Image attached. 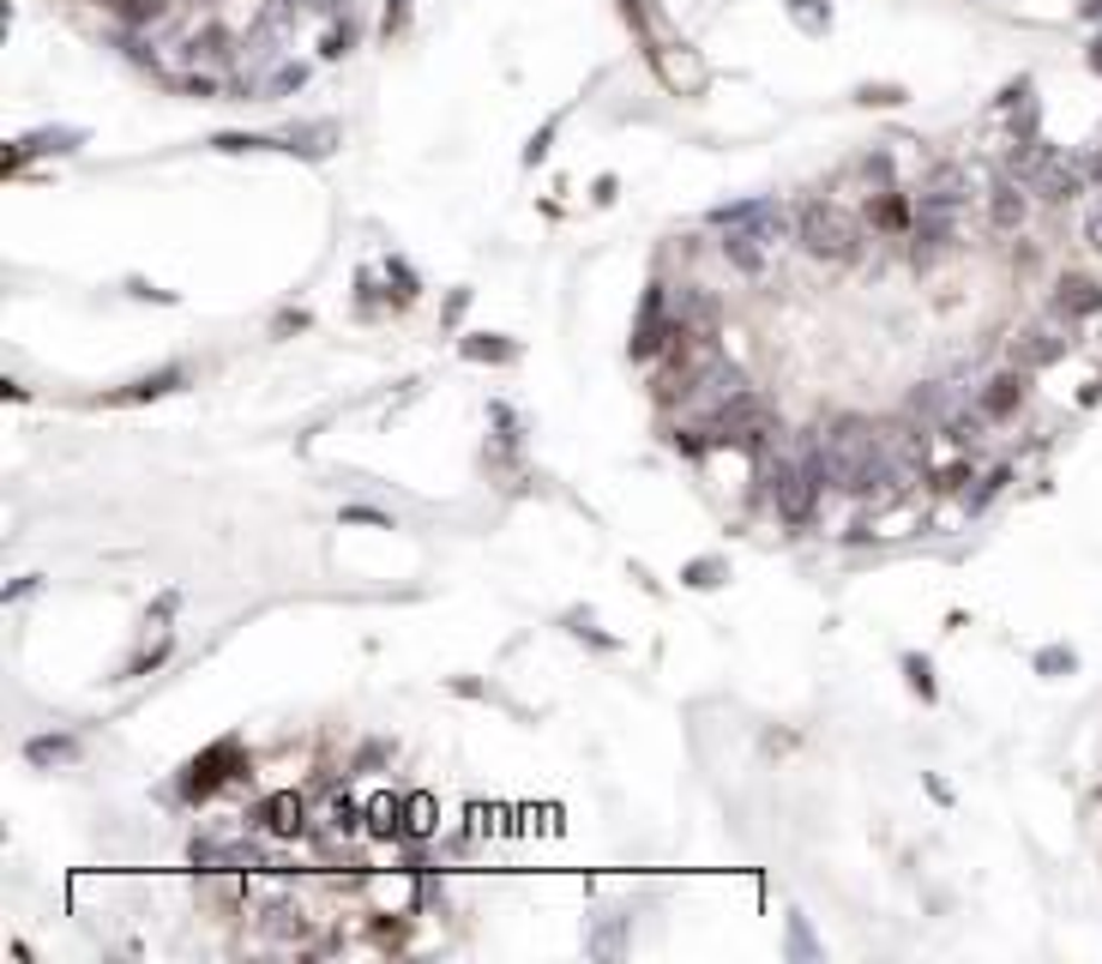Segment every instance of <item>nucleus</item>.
<instances>
[{
	"mask_svg": "<svg viewBox=\"0 0 1102 964\" xmlns=\"http://www.w3.org/2000/svg\"><path fill=\"white\" fill-rule=\"evenodd\" d=\"M380 272H386V284H392V308H410L416 295H422V277H416L404 260H386Z\"/></svg>",
	"mask_w": 1102,
	"mask_h": 964,
	"instance_id": "nucleus-34",
	"label": "nucleus"
},
{
	"mask_svg": "<svg viewBox=\"0 0 1102 964\" xmlns=\"http://www.w3.org/2000/svg\"><path fill=\"white\" fill-rule=\"evenodd\" d=\"M856 103H868V109L880 103V109H891V103H904V91H898V85H861Z\"/></svg>",
	"mask_w": 1102,
	"mask_h": 964,
	"instance_id": "nucleus-41",
	"label": "nucleus"
},
{
	"mask_svg": "<svg viewBox=\"0 0 1102 964\" xmlns=\"http://www.w3.org/2000/svg\"><path fill=\"white\" fill-rule=\"evenodd\" d=\"M783 12L796 19L801 37H826L831 31V7H826V0H783Z\"/></svg>",
	"mask_w": 1102,
	"mask_h": 964,
	"instance_id": "nucleus-29",
	"label": "nucleus"
},
{
	"mask_svg": "<svg viewBox=\"0 0 1102 964\" xmlns=\"http://www.w3.org/2000/svg\"><path fill=\"white\" fill-rule=\"evenodd\" d=\"M796 247L826 265H856L868 247V217H856L850 199H838V193H813L796 205Z\"/></svg>",
	"mask_w": 1102,
	"mask_h": 964,
	"instance_id": "nucleus-1",
	"label": "nucleus"
},
{
	"mask_svg": "<svg viewBox=\"0 0 1102 964\" xmlns=\"http://www.w3.org/2000/svg\"><path fill=\"white\" fill-rule=\"evenodd\" d=\"M362 42V25L350 19V12H338V19H325V37H320V61H344V55Z\"/></svg>",
	"mask_w": 1102,
	"mask_h": 964,
	"instance_id": "nucleus-25",
	"label": "nucleus"
},
{
	"mask_svg": "<svg viewBox=\"0 0 1102 964\" xmlns=\"http://www.w3.org/2000/svg\"><path fill=\"white\" fill-rule=\"evenodd\" d=\"M386 760H398V741H362V748H355V771H374Z\"/></svg>",
	"mask_w": 1102,
	"mask_h": 964,
	"instance_id": "nucleus-38",
	"label": "nucleus"
},
{
	"mask_svg": "<svg viewBox=\"0 0 1102 964\" xmlns=\"http://www.w3.org/2000/svg\"><path fill=\"white\" fill-rule=\"evenodd\" d=\"M193 374L182 362H169V368H157V374H139L133 386H121V392H109L103 405H152V398H169V392H182Z\"/></svg>",
	"mask_w": 1102,
	"mask_h": 964,
	"instance_id": "nucleus-17",
	"label": "nucleus"
},
{
	"mask_svg": "<svg viewBox=\"0 0 1102 964\" xmlns=\"http://www.w3.org/2000/svg\"><path fill=\"white\" fill-rule=\"evenodd\" d=\"M1024 187H1031L1042 205H1072L1079 193H1091V175H1084V157H1066L1042 139V157H1036V169H1031Z\"/></svg>",
	"mask_w": 1102,
	"mask_h": 964,
	"instance_id": "nucleus-6",
	"label": "nucleus"
},
{
	"mask_svg": "<svg viewBox=\"0 0 1102 964\" xmlns=\"http://www.w3.org/2000/svg\"><path fill=\"white\" fill-rule=\"evenodd\" d=\"M718 254H723L729 272L765 277V272H771V254H778V242H765L759 230H718Z\"/></svg>",
	"mask_w": 1102,
	"mask_h": 964,
	"instance_id": "nucleus-11",
	"label": "nucleus"
},
{
	"mask_svg": "<svg viewBox=\"0 0 1102 964\" xmlns=\"http://www.w3.org/2000/svg\"><path fill=\"white\" fill-rule=\"evenodd\" d=\"M308 85V67L295 61V55H284L272 72H265V85H260V97H284V91H302Z\"/></svg>",
	"mask_w": 1102,
	"mask_h": 964,
	"instance_id": "nucleus-32",
	"label": "nucleus"
},
{
	"mask_svg": "<svg viewBox=\"0 0 1102 964\" xmlns=\"http://www.w3.org/2000/svg\"><path fill=\"white\" fill-rule=\"evenodd\" d=\"M789 958H796V964L826 958V946L813 941V928H808V916H801V911H789Z\"/></svg>",
	"mask_w": 1102,
	"mask_h": 964,
	"instance_id": "nucleus-33",
	"label": "nucleus"
},
{
	"mask_svg": "<svg viewBox=\"0 0 1102 964\" xmlns=\"http://www.w3.org/2000/svg\"><path fill=\"white\" fill-rule=\"evenodd\" d=\"M277 139H284L290 157H314V163H320V157H332L338 127H332V121H302V127H284Z\"/></svg>",
	"mask_w": 1102,
	"mask_h": 964,
	"instance_id": "nucleus-19",
	"label": "nucleus"
},
{
	"mask_svg": "<svg viewBox=\"0 0 1102 964\" xmlns=\"http://www.w3.org/2000/svg\"><path fill=\"white\" fill-rule=\"evenodd\" d=\"M235 778H247V760H242V741L223 736V741H212V748L199 753V760H187V771H182V802H193V808L212 802L223 783H235Z\"/></svg>",
	"mask_w": 1102,
	"mask_h": 964,
	"instance_id": "nucleus-4",
	"label": "nucleus"
},
{
	"mask_svg": "<svg viewBox=\"0 0 1102 964\" xmlns=\"http://www.w3.org/2000/svg\"><path fill=\"white\" fill-rule=\"evenodd\" d=\"M465 308H470V290H452V295H446V325L465 320Z\"/></svg>",
	"mask_w": 1102,
	"mask_h": 964,
	"instance_id": "nucleus-45",
	"label": "nucleus"
},
{
	"mask_svg": "<svg viewBox=\"0 0 1102 964\" xmlns=\"http://www.w3.org/2000/svg\"><path fill=\"white\" fill-rule=\"evenodd\" d=\"M1024 398H1031V368H1001V374H988L976 386V405H982V417L988 422H1006V417H1018L1024 410Z\"/></svg>",
	"mask_w": 1102,
	"mask_h": 964,
	"instance_id": "nucleus-10",
	"label": "nucleus"
},
{
	"mask_svg": "<svg viewBox=\"0 0 1102 964\" xmlns=\"http://www.w3.org/2000/svg\"><path fill=\"white\" fill-rule=\"evenodd\" d=\"M627 923H633V916H608V923L591 934V953H597V958H621V953H627Z\"/></svg>",
	"mask_w": 1102,
	"mask_h": 964,
	"instance_id": "nucleus-36",
	"label": "nucleus"
},
{
	"mask_svg": "<svg viewBox=\"0 0 1102 964\" xmlns=\"http://www.w3.org/2000/svg\"><path fill=\"white\" fill-rule=\"evenodd\" d=\"M868 230L874 235H904V242H910V230H916V193H904V187L874 193V199H868Z\"/></svg>",
	"mask_w": 1102,
	"mask_h": 964,
	"instance_id": "nucleus-14",
	"label": "nucleus"
},
{
	"mask_svg": "<svg viewBox=\"0 0 1102 964\" xmlns=\"http://www.w3.org/2000/svg\"><path fill=\"white\" fill-rule=\"evenodd\" d=\"M1031 670H1036V675H1049V681H1061V675L1079 670V651H1072V645H1042L1036 658H1031Z\"/></svg>",
	"mask_w": 1102,
	"mask_h": 964,
	"instance_id": "nucleus-35",
	"label": "nucleus"
},
{
	"mask_svg": "<svg viewBox=\"0 0 1102 964\" xmlns=\"http://www.w3.org/2000/svg\"><path fill=\"white\" fill-rule=\"evenodd\" d=\"M410 31V0H386V19H380V37H404Z\"/></svg>",
	"mask_w": 1102,
	"mask_h": 964,
	"instance_id": "nucleus-39",
	"label": "nucleus"
},
{
	"mask_svg": "<svg viewBox=\"0 0 1102 964\" xmlns=\"http://www.w3.org/2000/svg\"><path fill=\"white\" fill-rule=\"evenodd\" d=\"M458 356H465V362L506 368V362H518V344H513V338H500V332H470V338H458Z\"/></svg>",
	"mask_w": 1102,
	"mask_h": 964,
	"instance_id": "nucleus-23",
	"label": "nucleus"
},
{
	"mask_svg": "<svg viewBox=\"0 0 1102 964\" xmlns=\"http://www.w3.org/2000/svg\"><path fill=\"white\" fill-rule=\"evenodd\" d=\"M874 447H880V422L874 417H831L826 428H819V452H826V483L831 495H850L856 470L874 458Z\"/></svg>",
	"mask_w": 1102,
	"mask_h": 964,
	"instance_id": "nucleus-2",
	"label": "nucleus"
},
{
	"mask_svg": "<svg viewBox=\"0 0 1102 964\" xmlns=\"http://www.w3.org/2000/svg\"><path fill=\"white\" fill-rule=\"evenodd\" d=\"M344 525H374V530H392V518L380 507H344Z\"/></svg>",
	"mask_w": 1102,
	"mask_h": 964,
	"instance_id": "nucleus-43",
	"label": "nucleus"
},
{
	"mask_svg": "<svg viewBox=\"0 0 1102 964\" xmlns=\"http://www.w3.org/2000/svg\"><path fill=\"white\" fill-rule=\"evenodd\" d=\"M560 627H567L573 640H591L597 651H621V640H608V633H597V615H591V610H567V615H560Z\"/></svg>",
	"mask_w": 1102,
	"mask_h": 964,
	"instance_id": "nucleus-37",
	"label": "nucleus"
},
{
	"mask_svg": "<svg viewBox=\"0 0 1102 964\" xmlns=\"http://www.w3.org/2000/svg\"><path fill=\"white\" fill-rule=\"evenodd\" d=\"M687 332V325L675 320V302H669V284H651L645 302H638V325H633V362H663V350L675 344V338Z\"/></svg>",
	"mask_w": 1102,
	"mask_h": 964,
	"instance_id": "nucleus-5",
	"label": "nucleus"
},
{
	"mask_svg": "<svg viewBox=\"0 0 1102 964\" xmlns=\"http://www.w3.org/2000/svg\"><path fill=\"white\" fill-rule=\"evenodd\" d=\"M1012 483V465H994V470H982V477H976V488H971V495H964V513H988L994 507V495H1001V488Z\"/></svg>",
	"mask_w": 1102,
	"mask_h": 964,
	"instance_id": "nucleus-30",
	"label": "nucleus"
},
{
	"mask_svg": "<svg viewBox=\"0 0 1102 964\" xmlns=\"http://www.w3.org/2000/svg\"><path fill=\"white\" fill-rule=\"evenodd\" d=\"M916 193H934V199H964V205H971V169H964V163H934V169L921 175Z\"/></svg>",
	"mask_w": 1102,
	"mask_h": 964,
	"instance_id": "nucleus-22",
	"label": "nucleus"
},
{
	"mask_svg": "<svg viewBox=\"0 0 1102 964\" xmlns=\"http://www.w3.org/2000/svg\"><path fill=\"white\" fill-rule=\"evenodd\" d=\"M362 832L368 838H404V796H374L362 808Z\"/></svg>",
	"mask_w": 1102,
	"mask_h": 964,
	"instance_id": "nucleus-20",
	"label": "nucleus"
},
{
	"mask_svg": "<svg viewBox=\"0 0 1102 964\" xmlns=\"http://www.w3.org/2000/svg\"><path fill=\"white\" fill-rule=\"evenodd\" d=\"M711 230H759L765 242H789L796 235V205H783L778 193H753V199H729L705 212Z\"/></svg>",
	"mask_w": 1102,
	"mask_h": 964,
	"instance_id": "nucleus-3",
	"label": "nucleus"
},
{
	"mask_svg": "<svg viewBox=\"0 0 1102 964\" xmlns=\"http://www.w3.org/2000/svg\"><path fill=\"white\" fill-rule=\"evenodd\" d=\"M1049 308H1054L1061 320H1072V325H1079V320H1096V314H1102V284H1096V277H1084V272H1066L1061 284H1054Z\"/></svg>",
	"mask_w": 1102,
	"mask_h": 964,
	"instance_id": "nucleus-13",
	"label": "nucleus"
},
{
	"mask_svg": "<svg viewBox=\"0 0 1102 964\" xmlns=\"http://www.w3.org/2000/svg\"><path fill=\"white\" fill-rule=\"evenodd\" d=\"M452 693H465V700H482L488 688H482V681H470V675H458V681H452Z\"/></svg>",
	"mask_w": 1102,
	"mask_h": 964,
	"instance_id": "nucleus-47",
	"label": "nucleus"
},
{
	"mask_svg": "<svg viewBox=\"0 0 1102 964\" xmlns=\"http://www.w3.org/2000/svg\"><path fill=\"white\" fill-rule=\"evenodd\" d=\"M971 405H976V386L964 380V374H952V380H928V386H916L904 410H910L916 422L940 428V422H952L958 410H971Z\"/></svg>",
	"mask_w": 1102,
	"mask_h": 964,
	"instance_id": "nucleus-8",
	"label": "nucleus"
},
{
	"mask_svg": "<svg viewBox=\"0 0 1102 964\" xmlns=\"http://www.w3.org/2000/svg\"><path fill=\"white\" fill-rule=\"evenodd\" d=\"M79 753H85V741L72 736V730H55V736H31V741H25V766H37V771L79 766Z\"/></svg>",
	"mask_w": 1102,
	"mask_h": 964,
	"instance_id": "nucleus-18",
	"label": "nucleus"
},
{
	"mask_svg": "<svg viewBox=\"0 0 1102 964\" xmlns=\"http://www.w3.org/2000/svg\"><path fill=\"white\" fill-rule=\"evenodd\" d=\"M971 483H976L971 452H958V458H946V465H934V470H928V488H934V495H952V500L971 495Z\"/></svg>",
	"mask_w": 1102,
	"mask_h": 964,
	"instance_id": "nucleus-24",
	"label": "nucleus"
},
{
	"mask_svg": "<svg viewBox=\"0 0 1102 964\" xmlns=\"http://www.w3.org/2000/svg\"><path fill=\"white\" fill-rule=\"evenodd\" d=\"M127 295H139V302H163V308H175V302H182L175 290H157V284H145V277H127Z\"/></svg>",
	"mask_w": 1102,
	"mask_h": 964,
	"instance_id": "nucleus-40",
	"label": "nucleus"
},
{
	"mask_svg": "<svg viewBox=\"0 0 1102 964\" xmlns=\"http://www.w3.org/2000/svg\"><path fill=\"white\" fill-rule=\"evenodd\" d=\"M290 332H308V308H284L272 320V338H290Z\"/></svg>",
	"mask_w": 1102,
	"mask_h": 964,
	"instance_id": "nucleus-42",
	"label": "nucleus"
},
{
	"mask_svg": "<svg viewBox=\"0 0 1102 964\" xmlns=\"http://www.w3.org/2000/svg\"><path fill=\"white\" fill-rule=\"evenodd\" d=\"M320 832H332V838H350V832H362V808L350 802V796H332V802L320 808Z\"/></svg>",
	"mask_w": 1102,
	"mask_h": 964,
	"instance_id": "nucleus-27",
	"label": "nucleus"
},
{
	"mask_svg": "<svg viewBox=\"0 0 1102 964\" xmlns=\"http://www.w3.org/2000/svg\"><path fill=\"white\" fill-rule=\"evenodd\" d=\"M1031 199H1036V193L1024 187V182H1012V175H994L988 193H982L988 230H994V235H1018L1024 224H1031Z\"/></svg>",
	"mask_w": 1102,
	"mask_h": 964,
	"instance_id": "nucleus-9",
	"label": "nucleus"
},
{
	"mask_svg": "<svg viewBox=\"0 0 1102 964\" xmlns=\"http://www.w3.org/2000/svg\"><path fill=\"white\" fill-rule=\"evenodd\" d=\"M79 145H85V127H37L7 152V175H19L31 157H67V152H79Z\"/></svg>",
	"mask_w": 1102,
	"mask_h": 964,
	"instance_id": "nucleus-12",
	"label": "nucleus"
},
{
	"mask_svg": "<svg viewBox=\"0 0 1102 964\" xmlns=\"http://www.w3.org/2000/svg\"><path fill=\"white\" fill-rule=\"evenodd\" d=\"M669 302H675V320L687 325V332H718V295H711L705 284H669Z\"/></svg>",
	"mask_w": 1102,
	"mask_h": 964,
	"instance_id": "nucleus-16",
	"label": "nucleus"
},
{
	"mask_svg": "<svg viewBox=\"0 0 1102 964\" xmlns=\"http://www.w3.org/2000/svg\"><path fill=\"white\" fill-rule=\"evenodd\" d=\"M898 670H904V681H910V693H916L921 705H934V700H940V681H934V663L921 658V651H904V658H898Z\"/></svg>",
	"mask_w": 1102,
	"mask_h": 964,
	"instance_id": "nucleus-26",
	"label": "nucleus"
},
{
	"mask_svg": "<svg viewBox=\"0 0 1102 964\" xmlns=\"http://www.w3.org/2000/svg\"><path fill=\"white\" fill-rule=\"evenodd\" d=\"M253 826L272 832V838H302L308 832V802L295 790H277V796H265V802L253 808Z\"/></svg>",
	"mask_w": 1102,
	"mask_h": 964,
	"instance_id": "nucleus-15",
	"label": "nucleus"
},
{
	"mask_svg": "<svg viewBox=\"0 0 1102 964\" xmlns=\"http://www.w3.org/2000/svg\"><path fill=\"white\" fill-rule=\"evenodd\" d=\"M435 796H428V790H410L404 796V838H428V832H435Z\"/></svg>",
	"mask_w": 1102,
	"mask_h": 964,
	"instance_id": "nucleus-31",
	"label": "nucleus"
},
{
	"mask_svg": "<svg viewBox=\"0 0 1102 964\" xmlns=\"http://www.w3.org/2000/svg\"><path fill=\"white\" fill-rule=\"evenodd\" d=\"M1066 350H1072V320H1061L1054 308H1049V320L1024 325V332L1012 338V362H1018V368H1031V374H1042V368H1054Z\"/></svg>",
	"mask_w": 1102,
	"mask_h": 964,
	"instance_id": "nucleus-7",
	"label": "nucleus"
},
{
	"mask_svg": "<svg viewBox=\"0 0 1102 964\" xmlns=\"http://www.w3.org/2000/svg\"><path fill=\"white\" fill-rule=\"evenodd\" d=\"M988 417H982V405H971V410H958V417H952V422H940V440H946V447H958V452H976L982 447V440H988Z\"/></svg>",
	"mask_w": 1102,
	"mask_h": 964,
	"instance_id": "nucleus-21",
	"label": "nucleus"
},
{
	"mask_svg": "<svg viewBox=\"0 0 1102 964\" xmlns=\"http://www.w3.org/2000/svg\"><path fill=\"white\" fill-rule=\"evenodd\" d=\"M1084 242H1091V254H1102V193L1091 199V212H1084Z\"/></svg>",
	"mask_w": 1102,
	"mask_h": 964,
	"instance_id": "nucleus-44",
	"label": "nucleus"
},
{
	"mask_svg": "<svg viewBox=\"0 0 1102 964\" xmlns=\"http://www.w3.org/2000/svg\"><path fill=\"white\" fill-rule=\"evenodd\" d=\"M31 591H42V578H37V573H25V578H12V585H7V603H19V597H31Z\"/></svg>",
	"mask_w": 1102,
	"mask_h": 964,
	"instance_id": "nucleus-46",
	"label": "nucleus"
},
{
	"mask_svg": "<svg viewBox=\"0 0 1102 964\" xmlns=\"http://www.w3.org/2000/svg\"><path fill=\"white\" fill-rule=\"evenodd\" d=\"M681 585H687V591H718V585H729V561H723V555H699V561H687V567H681Z\"/></svg>",
	"mask_w": 1102,
	"mask_h": 964,
	"instance_id": "nucleus-28",
	"label": "nucleus"
}]
</instances>
